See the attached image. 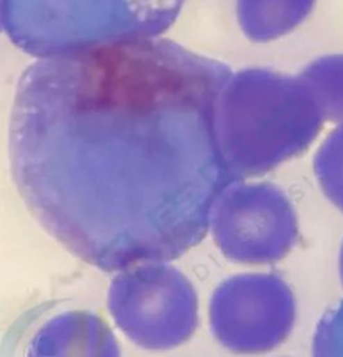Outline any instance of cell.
I'll return each instance as SVG.
<instances>
[{
  "mask_svg": "<svg viewBox=\"0 0 343 357\" xmlns=\"http://www.w3.org/2000/svg\"><path fill=\"white\" fill-rule=\"evenodd\" d=\"M228 66L168 42L36 63L10 120L17 188L40 226L104 270L175 259L234 181L218 135Z\"/></svg>",
  "mask_w": 343,
  "mask_h": 357,
  "instance_id": "cell-1",
  "label": "cell"
},
{
  "mask_svg": "<svg viewBox=\"0 0 343 357\" xmlns=\"http://www.w3.org/2000/svg\"><path fill=\"white\" fill-rule=\"evenodd\" d=\"M325 117L306 81L266 69L232 75L218 110V135L234 178L263 175L303 153Z\"/></svg>",
  "mask_w": 343,
  "mask_h": 357,
  "instance_id": "cell-2",
  "label": "cell"
},
{
  "mask_svg": "<svg viewBox=\"0 0 343 357\" xmlns=\"http://www.w3.org/2000/svg\"><path fill=\"white\" fill-rule=\"evenodd\" d=\"M214 231L224 254L248 265L285 258L298 238L292 204L269 183L227 188L214 210Z\"/></svg>",
  "mask_w": 343,
  "mask_h": 357,
  "instance_id": "cell-3",
  "label": "cell"
},
{
  "mask_svg": "<svg viewBox=\"0 0 343 357\" xmlns=\"http://www.w3.org/2000/svg\"><path fill=\"white\" fill-rule=\"evenodd\" d=\"M212 320L217 337L228 348L266 352L287 339L295 321V300L276 275H239L217 290Z\"/></svg>",
  "mask_w": 343,
  "mask_h": 357,
  "instance_id": "cell-4",
  "label": "cell"
},
{
  "mask_svg": "<svg viewBox=\"0 0 343 357\" xmlns=\"http://www.w3.org/2000/svg\"><path fill=\"white\" fill-rule=\"evenodd\" d=\"M317 0H237V20L253 42L287 36L311 14Z\"/></svg>",
  "mask_w": 343,
  "mask_h": 357,
  "instance_id": "cell-5",
  "label": "cell"
},
{
  "mask_svg": "<svg viewBox=\"0 0 343 357\" xmlns=\"http://www.w3.org/2000/svg\"><path fill=\"white\" fill-rule=\"evenodd\" d=\"M301 77L312 91L325 120L343 123V54L315 59Z\"/></svg>",
  "mask_w": 343,
  "mask_h": 357,
  "instance_id": "cell-6",
  "label": "cell"
},
{
  "mask_svg": "<svg viewBox=\"0 0 343 357\" xmlns=\"http://www.w3.org/2000/svg\"><path fill=\"white\" fill-rule=\"evenodd\" d=\"M314 168L326 197L343 211V126L319 148Z\"/></svg>",
  "mask_w": 343,
  "mask_h": 357,
  "instance_id": "cell-7",
  "label": "cell"
},
{
  "mask_svg": "<svg viewBox=\"0 0 343 357\" xmlns=\"http://www.w3.org/2000/svg\"><path fill=\"white\" fill-rule=\"evenodd\" d=\"M314 352L318 356H343V303L319 324L314 339Z\"/></svg>",
  "mask_w": 343,
  "mask_h": 357,
  "instance_id": "cell-8",
  "label": "cell"
},
{
  "mask_svg": "<svg viewBox=\"0 0 343 357\" xmlns=\"http://www.w3.org/2000/svg\"><path fill=\"white\" fill-rule=\"evenodd\" d=\"M341 277H342V282H343V248H342V252H341Z\"/></svg>",
  "mask_w": 343,
  "mask_h": 357,
  "instance_id": "cell-9",
  "label": "cell"
}]
</instances>
